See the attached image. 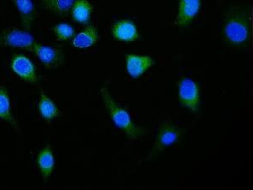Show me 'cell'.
<instances>
[{
    "label": "cell",
    "instance_id": "1",
    "mask_svg": "<svg viewBox=\"0 0 253 190\" xmlns=\"http://www.w3.org/2000/svg\"><path fill=\"white\" fill-rule=\"evenodd\" d=\"M252 34L251 9L245 3L230 6L224 16L223 35L228 44L244 47L249 43Z\"/></svg>",
    "mask_w": 253,
    "mask_h": 190
},
{
    "label": "cell",
    "instance_id": "2",
    "mask_svg": "<svg viewBox=\"0 0 253 190\" xmlns=\"http://www.w3.org/2000/svg\"><path fill=\"white\" fill-rule=\"evenodd\" d=\"M100 93L113 124L123 130L131 140H138L143 137L145 134V130L132 121L129 113L116 102L107 88L101 87Z\"/></svg>",
    "mask_w": 253,
    "mask_h": 190
},
{
    "label": "cell",
    "instance_id": "3",
    "mask_svg": "<svg viewBox=\"0 0 253 190\" xmlns=\"http://www.w3.org/2000/svg\"><path fill=\"white\" fill-rule=\"evenodd\" d=\"M34 38L29 32L18 27L0 29V48H10L31 52Z\"/></svg>",
    "mask_w": 253,
    "mask_h": 190
},
{
    "label": "cell",
    "instance_id": "4",
    "mask_svg": "<svg viewBox=\"0 0 253 190\" xmlns=\"http://www.w3.org/2000/svg\"><path fill=\"white\" fill-rule=\"evenodd\" d=\"M183 132L184 130L179 129L170 123H164L159 130L158 135L156 136V142L151 152L142 161L144 162L148 160H151L153 157L157 156L159 153L164 150L165 148L170 146L177 142L179 139L181 138Z\"/></svg>",
    "mask_w": 253,
    "mask_h": 190
},
{
    "label": "cell",
    "instance_id": "5",
    "mask_svg": "<svg viewBox=\"0 0 253 190\" xmlns=\"http://www.w3.org/2000/svg\"><path fill=\"white\" fill-rule=\"evenodd\" d=\"M31 52H33L47 69H58L64 63V55L62 50L58 48L45 46L35 42Z\"/></svg>",
    "mask_w": 253,
    "mask_h": 190
},
{
    "label": "cell",
    "instance_id": "6",
    "mask_svg": "<svg viewBox=\"0 0 253 190\" xmlns=\"http://www.w3.org/2000/svg\"><path fill=\"white\" fill-rule=\"evenodd\" d=\"M179 100L181 105L190 111L197 112L200 103L199 89L195 81L191 79H182L179 82Z\"/></svg>",
    "mask_w": 253,
    "mask_h": 190
},
{
    "label": "cell",
    "instance_id": "7",
    "mask_svg": "<svg viewBox=\"0 0 253 190\" xmlns=\"http://www.w3.org/2000/svg\"><path fill=\"white\" fill-rule=\"evenodd\" d=\"M12 71L26 83H38L37 69L29 58L21 54H15L10 63Z\"/></svg>",
    "mask_w": 253,
    "mask_h": 190
},
{
    "label": "cell",
    "instance_id": "8",
    "mask_svg": "<svg viewBox=\"0 0 253 190\" xmlns=\"http://www.w3.org/2000/svg\"><path fill=\"white\" fill-rule=\"evenodd\" d=\"M201 7V0H179V10L175 20V26L184 27L189 25L198 15Z\"/></svg>",
    "mask_w": 253,
    "mask_h": 190
},
{
    "label": "cell",
    "instance_id": "9",
    "mask_svg": "<svg viewBox=\"0 0 253 190\" xmlns=\"http://www.w3.org/2000/svg\"><path fill=\"white\" fill-rule=\"evenodd\" d=\"M155 64V61L148 56L129 54L126 56V69L133 78H138L147 69Z\"/></svg>",
    "mask_w": 253,
    "mask_h": 190
},
{
    "label": "cell",
    "instance_id": "10",
    "mask_svg": "<svg viewBox=\"0 0 253 190\" xmlns=\"http://www.w3.org/2000/svg\"><path fill=\"white\" fill-rule=\"evenodd\" d=\"M113 37L119 41L132 42L139 38L138 28L131 20H119L112 28Z\"/></svg>",
    "mask_w": 253,
    "mask_h": 190
},
{
    "label": "cell",
    "instance_id": "11",
    "mask_svg": "<svg viewBox=\"0 0 253 190\" xmlns=\"http://www.w3.org/2000/svg\"><path fill=\"white\" fill-rule=\"evenodd\" d=\"M38 166L44 181H47L55 168V157L51 146L44 147L38 156Z\"/></svg>",
    "mask_w": 253,
    "mask_h": 190
},
{
    "label": "cell",
    "instance_id": "12",
    "mask_svg": "<svg viewBox=\"0 0 253 190\" xmlns=\"http://www.w3.org/2000/svg\"><path fill=\"white\" fill-rule=\"evenodd\" d=\"M12 2L20 14L24 28L26 30L31 29L37 16V12L32 0H12Z\"/></svg>",
    "mask_w": 253,
    "mask_h": 190
},
{
    "label": "cell",
    "instance_id": "13",
    "mask_svg": "<svg viewBox=\"0 0 253 190\" xmlns=\"http://www.w3.org/2000/svg\"><path fill=\"white\" fill-rule=\"evenodd\" d=\"M97 42V30L95 26H89L75 36L72 44L76 48L85 49L94 46Z\"/></svg>",
    "mask_w": 253,
    "mask_h": 190
},
{
    "label": "cell",
    "instance_id": "14",
    "mask_svg": "<svg viewBox=\"0 0 253 190\" xmlns=\"http://www.w3.org/2000/svg\"><path fill=\"white\" fill-rule=\"evenodd\" d=\"M38 111L41 116L46 120H52L54 118L60 117L61 112L55 104L43 91H40V99L38 101Z\"/></svg>",
    "mask_w": 253,
    "mask_h": 190
},
{
    "label": "cell",
    "instance_id": "15",
    "mask_svg": "<svg viewBox=\"0 0 253 190\" xmlns=\"http://www.w3.org/2000/svg\"><path fill=\"white\" fill-rule=\"evenodd\" d=\"M75 0H40L42 7L46 11L58 16H65L72 9Z\"/></svg>",
    "mask_w": 253,
    "mask_h": 190
},
{
    "label": "cell",
    "instance_id": "16",
    "mask_svg": "<svg viewBox=\"0 0 253 190\" xmlns=\"http://www.w3.org/2000/svg\"><path fill=\"white\" fill-rule=\"evenodd\" d=\"M92 10V5L87 0H75L71 9V15L76 22L87 24L90 20Z\"/></svg>",
    "mask_w": 253,
    "mask_h": 190
},
{
    "label": "cell",
    "instance_id": "17",
    "mask_svg": "<svg viewBox=\"0 0 253 190\" xmlns=\"http://www.w3.org/2000/svg\"><path fill=\"white\" fill-rule=\"evenodd\" d=\"M0 118L8 124H11L15 129H19L17 122L15 121L12 114L9 93L3 86H0Z\"/></svg>",
    "mask_w": 253,
    "mask_h": 190
},
{
    "label": "cell",
    "instance_id": "18",
    "mask_svg": "<svg viewBox=\"0 0 253 190\" xmlns=\"http://www.w3.org/2000/svg\"><path fill=\"white\" fill-rule=\"evenodd\" d=\"M55 36L58 41L69 40L75 36V30L72 26L66 23L56 25L53 28Z\"/></svg>",
    "mask_w": 253,
    "mask_h": 190
}]
</instances>
